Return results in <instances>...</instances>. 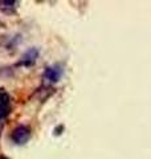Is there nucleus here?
Segmentation results:
<instances>
[{
  "label": "nucleus",
  "mask_w": 151,
  "mask_h": 159,
  "mask_svg": "<svg viewBox=\"0 0 151 159\" xmlns=\"http://www.w3.org/2000/svg\"><path fill=\"white\" fill-rule=\"evenodd\" d=\"M62 73H64V69L60 65L47 66L44 73H43V80H44L45 84H48V85H50V84H56L61 80Z\"/></svg>",
  "instance_id": "1"
},
{
  "label": "nucleus",
  "mask_w": 151,
  "mask_h": 159,
  "mask_svg": "<svg viewBox=\"0 0 151 159\" xmlns=\"http://www.w3.org/2000/svg\"><path fill=\"white\" fill-rule=\"evenodd\" d=\"M16 2H8V0H4V2H0V9L4 13H12L16 9Z\"/></svg>",
  "instance_id": "5"
},
{
  "label": "nucleus",
  "mask_w": 151,
  "mask_h": 159,
  "mask_svg": "<svg viewBox=\"0 0 151 159\" xmlns=\"http://www.w3.org/2000/svg\"><path fill=\"white\" fill-rule=\"evenodd\" d=\"M11 113V97L6 89L0 88V119H6Z\"/></svg>",
  "instance_id": "3"
},
{
  "label": "nucleus",
  "mask_w": 151,
  "mask_h": 159,
  "mask_svg": "<svg viewBox=\"0 0 151 159\" xmlns=\"http://www.w3.org/2000/svg\"><path fill=\"white\" fill-rule=\"evenodd\" d=\"M29 137H31V129L25 125H20L17 127H15L11 134V139L16 145H24V143H27Z\"/></svg>",
  "instance_id": "2"
},
{
  "label": "nucleus",
  "mask_w": 151,
  "mask_h": 159,
  "mask_svg": "<svg viewBox=\"0 0 151 159\" xmlns=\"http://www.w3.org/2000/svg\"><path fill=\"white\" fill-rule=\"evenodd\" d=\"M0 159H8L7 157H4V155H0Z\"/></svg>",
  "instance_id": "6"
},
{
  "label": "nucleus",
  "mask_w": 151,
  "mask_h": 159,
  "mask_svg": "<svg viewBox=\"0 0 151 159\" xmlns=\"http://www.w3.org/2000/svg\"><path fill=\"white\" fill-rule=\"evenodd\" d=\"M39 54H40L39 49H36V48L28 49V51L21 56V58H20L17 65H21V66H25V68L34 65V62H36L37 58H39Z\"/></svg>",
  "instance_id": "4"
}]
</instances>
